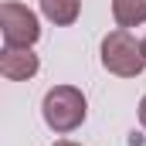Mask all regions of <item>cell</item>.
<instances>
[{
	"label": "cell",
	"mask_w": 146,
	"mask_h": 146,
	"mask_svg": "<svg viewBox=\"0 0 146 146\" xmlns=\"http://www.w3.org/2000/svg\"><path fill=\"white\" fill-rule=\"evenodd\" d=\"M44 122L54 129V133H72L85 122V95L75 88V85H54L48 95H44Z\"/></svg>",
	"instance_id": "cell-1"
},
{
	"label": "cell",
	"mask_w": 146,
	"mask_h": 146,
	"mask_svg": "<svg viewBox=\"0 0 146 146\" xmlns=\"http://www.w3.org/2000/svg\"><path fill=\"white\" fill-rule=\"evenodd\" d=\"M102 65L106 72L119 75V78H136L146 68L143 44H136V37L129 31H112L102 41Z\"/></svg>",
	"instance_id": "cell-2"
},
{
	"label": "cell",
	"mask_w": 146,
	"mask_h": 146,
	"mask_svg": "<svg viewBox=\"0 0 146 146\" xmlns=\"http://www.w3.org/2000/svg\"><path fill=\"white\" fill-rule=\"evenodd\" d=\"M0 31H3V44L7 48H31L41 37L37 17L24 3H3L0 7Z\"/></svg>",
	"instance_id": "cell-3"
},
{
	"label": "cell",
	"mask_w": 146,
	"mask_h": 146,
	"mask_svg": "<svg viewBox=\"0 0 146 146\" xmlns=\"http://www.w3.org/2000/svg\"><path fill=\"white\" fill-rule=\"evenodd\" d=\"M0 72H3V78H10V82H24V78L37 75V54L31 48H3Z\"/></svg>",
	"instance_id": "cell-4"
},
{
	"label": "cell",
	"mask_w": 146,
	"mask_h": 146,
	"mask_svg": "<svg viewBox=\"0 0 146 146\" xmlns=\"http://www.w3.org/2000/svg\"><path fill=\"white\" fill-rule=\"evenodd\" d=\"M112 17L119 27H136L146 21V0H112Z\"/></svg>",
	"instance_id": "cell-5"
},
{
	"label": "cell",
	"mask_w": 146,
	"mask_h": 146,
	"mask_svg": "<svg viewBox=\"0 0 146 146\" xmlns=\"http://www.w3.org/2000/svg\"><path fill=\"white\" fill-rule=\"evenodd\" d=\"M78 7H82V0H41V14L51 21V24H75V17H78Z\"/></svg>",
	"instance_id": "cell-6"
},
{
	"label": "cell",
	"mask_w": 146,
	"mask_h": 146,
	"mask_svg": "<svg viewBox=\"0 0 146 146\" xmlns=\"http://www.w3.org/2000/svg\"><path fill=\"white\" fill-rule=\"evenodd\" d=\"M139 122H143V129H146V99L139 102Z\"/></svg>",
	"instance_id": "cell-7"
},
{
	"label": "cell",
	"mask_w": 146,
	"mask_h": 146,
	"mask_svg": "<svg viewBox=\"0 0 146 146\" xmlns=\"http://www.w3.org/2000/svg\"><path fill=\"white\" fill-rule=\"evenodd\" d=\"M54 146H78V143H68V139H61V143H54Z\"/></svg>",
	"instance_id": "cell-8"
},
{
	"label": "cell",
	"mask_w": 146,
	"mask_h": 146,
	"mask_svg": "<svg viewBox=\"0 0 146 146\" xmlns=\"http://www.w3.org/2000/svg\"><path fill=\"white\" fill-rule=\"evenodd\" d=\"M143 54H146V37H143Z\"/></svg>",
	"instance_id": "cell-9"
}]
</instances>
